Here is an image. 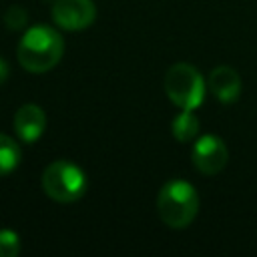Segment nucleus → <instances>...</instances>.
Returning a JSON list of instances; mask_svg holds the SVG:
<instances>
[{"label":"nucleus","instance_id":"obj_1","mask_svg":"<svg viewBox=\"0 0 257 257\" xmlns=\"http://www.w3.org/2000/svg\"><path fill=\"white\" fill-rule=\"evenodd\" d=\"M62 54H64L62 36L46 24L28 28L22 34L16 50L20 66L34 74L54 68L60 62Z\"/></svg>","mask_w":257,"mask_h":257},{"label":"nucleus","instance_id":"obj_2","mask_svg":"<svg viewBox=\"0 0 257 257\" xmlns=\"http://www.w3.org/2000/svg\"><path fill=\"white\" fill-rule=\"evenodd\" d=\"M161 221L171 229H185L199 213V195L195 187L183 179H173L163 185L157 197Z\"/></svg>","mask_w":257,"mask_h":257},{"label":"nucleus","instance_id":"obj_3","mask_svg":"<svg viewBox=\"0 0 257 257\" xmlns=\"http://www.w3.org/2000/svg\"><path fill=\"white\" fill-rule=\"evenodd\" d=\"M40 183H42V189L44 193L56 201V203H72V201H78L86 187H88V181H86V175L84 171L70 163V161H54L50 163L42 177H40Z\"/></svg>","mask_w":257,"mask_h":257},{"label":"nucleus","instance_id":"obj_4","mask_svg":"<svg viewBox=\"0 0 257 257\" xmlns=\"http://www.w3.org/2000/svg\"><path fill=\"white\" fill-rule=\"evenodd\" d=\"M165 92L181 110H195L205 100V78L193 64L177 62L165 74Z\"/></svg>","mask_w":257,"mask_h":257},{"label":"nucleus","instance_id":"obj_5","mask_svg":"<svg viewBox=\"0 0 257 257\" xmlns=\"http://www.w3.org/2000/svg\"><path fill=\"white\" fill-rule=\"evenodd\" d=\"M191 161L195 169L203 175H217L219 171L225 169L229 161V151L227 145L221 137L217 135H203L195 141L193 151H191Z\"/></svg>","mask_w":257,"mask_h":257},{"label":"nucleus","instance_id":"obj_6","mask_svg":"<svg viewBox=\"0 0 257 257\" xmlns=\"http://www.w3.org/2000/svg\"><path fill=\"white\" fill-rule=\"evenodd\" d=\"M52 20L62 30H84L96 18V6L92 0H54L50 8Z\"/></svg>","mask_w":257,"mask_h":257},{"label":"nucleus","instance_id":"obj_7","mask_svg":"<svg viewBox=\"0 0 257 257\" xmlns=\"http://www.w3.org/2000/svg\"><path fill=\"white\" fill-rule=\"evenodd\" d=\"M46 128L44 110L38 104H22L14 114V131L22 143H34L42 137Z\"/></svg>","mask_w":257,"mask_h":257},{"label":"nucleus","instance_id":"obj_8","mask_svg":"<svg viewBox=\"0 0 257 257\" xmlns=\"http://www.w3.org/2000/svg\"><path fill=\"white\" fill-rule=\"evenodd\" d=\"M209 90L217 96L221 102H235L241 94V76L231 66H217L209 74Z\"/></svg>","mask_w":257,"mask_h":257},{"label":"nucleus","instance_id":"obj_9","mask_svg":"<svg viewBox=\"0 0 257 257\" xmlns=\"http://www.w3.org/2000/svg\"><path fill=\"white\" fill-rule=\"evenodd\" d=\"M173 137L179 143H189L199 135V118L193 110H181L171 122Z\"/></svg>","mask_w":257,"mask_h":257},{"label":"nucleus","instance_id":"obj_10","mask_svg":"<svg viewBox=\"0 0 257 257\" xmlns=\"http://www.w3.org/2000/svg\"><path fill=\"white\" fill-rule=\"evenodd\" d=\"M20 159H22L20 145L12 137L0 133V177L12 173L20 165Z\"/></svg>","mask_w":257,"mask_h":257},{"label":"nucleus","instance_id":"obj_11","mask_svg":"<svg viewBox=\"0 0 257 257\" xmlns=\"http://www.w3.org/2000/svg\"><path fill=\"white\" fill-rule=\"evenodd\" d=\"M20 251V237L12 229H0V257H16Z\"/></svg>","mask_w":257,"mask_h":257},{"label":"nucleus","instance_id":"obj_12","mask_svg":"<svg viewBox=\"0 0 257 257\" xmlns=\"http://www.w3.org/2000/svg\"><path fill=\"white\" fill-rule=\"evenodd\" d=\"M4 20H6V24H8L10 28L18 30V28H22V26L26 24V10L20 8V6H12V8H8Z\"/></svg>","mask_w":257,"mask_h":257},{"label":"nucleus","instance_id":"obj_13","mask_svg":"<svg viewBox=\"0 0 257 257\" xmlns=\"http://www.w3.org/2000/svg\"><path fill=\"white\" fill-rule=\"evenodd\" d=\"M8 74H10V68H8V62L4 60V58H0V84L8 78Z\"/></svg>","mask_w":257,"mask_h":257}]
</instances>
